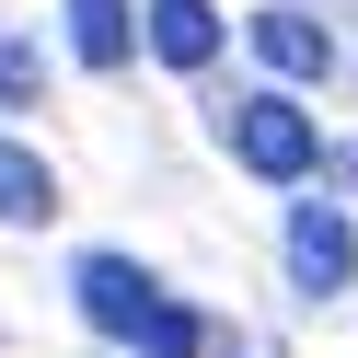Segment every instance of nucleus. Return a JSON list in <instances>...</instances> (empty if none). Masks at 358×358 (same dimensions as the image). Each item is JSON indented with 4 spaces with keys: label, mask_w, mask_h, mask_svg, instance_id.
I'll list each match as a JSON object with an SVG mask.
<instances>
[{
    "label": "nucleus",
    "mask_w": 358,
    "mask_h": 358,
    "mask_svg": "<svg viewBox=\"0 0 358 358\" xmlns=\"http://www.w3.org/2000/svg\"><path fill=\"white\" fill-rule=\"evenodd\" d=\"M220 139H231V162L266 173V185H301V173L324 162V127H312L289 93H243L231 116H220Z\"/></svg>",
    "instance_id": "f257e3e1"
},
{
    "label": "nucleus",
    "mask_w": 358,
    "mask_h": 358,
    "mask_svg": "<svg viewBox=\"0 0 358 358\" xmlns=\"http://www.w3.org/2000/svg\"><path fill=\"white\" fill-rule=\"evenodd\" d=\"M70 301H81V324H104V335H139L150 312H162V278H150L139 255H81V266H70Z\"/></svg>",
    "instance_id": "f03ea898"
},
{
    "label": "nucleus",
    "mask_w": 358,
    "mask_h": 358,
    "mask_svg": "<svg viewBox=\"0 0 358 358\" xmlns=\"http://www.w3.org/2000/svg\"><path fill=\"white\" fill-rule=\"evenodd\" d=\"M289 278L312 289V301H335V289H358V231L324 208V196H301L289 208Z\"/></svg>",
    "instance_id": "7ed1b4c3"
},
{
    "label": "nucleus",
    "mask_w": 358,
    "mask_h": 358,
    "mask_svg": "<svg viewBox=\"0 0 358 358\" xmlns=\"http://www.w3.org/2000/svg\"><path fill=\"white\" fill-rule=\"evenodd\" d=\"M139 35H150L162 70H208V58H220V12H208V0H139Z\"/></svg>",
    "instance_id": "20e7f679"
},
{
    "label": "nucleus",
    "mask_w": 358,
    "mask_h": 358,
    "mask_svg": "<svg viewBox=\"0 0 358 358\" xmlns=\"http://www.w3.org/2000/svg\"><path fill=\"white\" fill-rule=\"evenodd\" d=\"M255 58H266L278 81H324V70H335V35L312 24V12H289V0H278V12H255Z\"/></svg>",
    "instance_id": "39448f33"
},
{
    "label": "nucleus",
    "mask_w": 358,
    "mask_h": 358,
    "mask_svg": "<svg viewBox=\"0 0 358 358\" xmlns=\"http://www.w3.org/2000/svg\"><path fill=\"white\" fill-rule=\"evenodd\" d=\"M70 58L81 70H127L139 58V0H70Z\"/></svg>",
    "instance_id": "423d86ee"
},
{
    "label": "nucleus",
    "mask_w": 358,
    "mask_h": 358,
    "mask_svg": "<svg viewBox=\"0 0 358 358\" xmlns=\"http://www.w3.org/2000/svg\"><path fill=\"white\" fill-rule=\"evenodd\" d=\"M0 220H24V231H35V220H58V173L35 162L24 139H0Z\"/></svg>",
    "instance_id": "0eeeda50"
},
{
    "label": "nucleus",
    "mask_w": 358,
    "mask_h": 358,
    "mask_svg": "<svg viewBox=\"0 0 358 358\" xmlns=\"http://www.w3.org/2000/svg\"><path fill=\"white\" fill-rule=\"evenodd\" d=\"M127 347H139V358H196V347H208V324H196L185 301H162V312H150L139 335H127Z\"/></svg>",
    "instance_id": "6e6552de"
},
{
    "label": "nucleus",
    "mask_w": 358,
    "mask_h": 358,
    "mask_svg": "<svg viewBox=\"0 0 358 358\" xmlns=\"http://www.w3.org/2000/svg\"><path fill=\"white\" fill-rule=\"evenodd\" d=\"M0 104H35V47H0Z\"/></svg>",
    "instance_id": "1a4fd4ad"
}]
</instances>
